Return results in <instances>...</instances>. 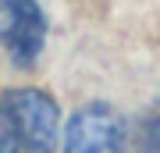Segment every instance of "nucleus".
Returning a JSON list of instances; mask_svg holds the SVG:
<instances>
[{
  "label": "nucleus",
  "mask_w": 160,
  "mask_h": 153,
  "mask_svg": "<svg viewBox=\"0 0 160 153\" xmlns=\"http://www.w3.org/2000/svg\"><path fill=\"white\" fill-rule=\"evenodd\" d=\"M64 153H125V118L107 103L75 110L64 132Z\"/></svg>",
  "instance_id": "obj_2"
},
{
  "label": "nucleus",
  "mask_w": 160,
  "mask_h": 153,
  "mask_svg": "<svg viewBox=\"0 0 160 153\" xmlns=\"http://www.w3.org/2000/svg\"><path fill=\"white\" fill-rule=\"evenodd\" d=\"M22 146H18V135L11 128V121H7V114L0 110V153H18Z\"/></svg>",
  "instance_id": "obj_5"
},
{
  "label": "nucleus",
  "mask_w": 160,
  "mask_h": 153,
  "mask_svg": "<svg viewBox=\"0 0 160 153\" xmlns=\"http://www.w3.org/2000/svg\"><path fill=\"white\" fill-rule=\"evenodd\" d=\"M7 121H11L18 146L25 153H53L61 135V114L46 93L39 89H11L4 93V107Z\"/></svg>",
  "instance_id": "obj_1"
},
{
  "label": "nucleus",
  "mask_w": 160,
  "mask_h": 153,
  "mask_svg": "<svg viewBox=\"0 0 160 153\" xmlns=\"http://www.w3.org/2000/svg\"><path fill=\"white\" fill-rule=\"evenodd\" d=\"M139 153H160V103L139 128Z\"/></svg>",
  "instance_id": "obj_4"
},
{
  "label": "nucleus",
  "mask_w": 160,
  "mask_h": 153,
  "mask_svg": "<svg viewBox=\"0 0 160 153\" xmlns=\"http://www.w3.org/2000/svg\"><path fill=\"white\" fill-rule=\"evenodd\" d=\"M46 39V18L36 0H0V46L14 64L29 68Z\"/></svg>",
  "instance_id": "obj_3"
}]
</instances>
